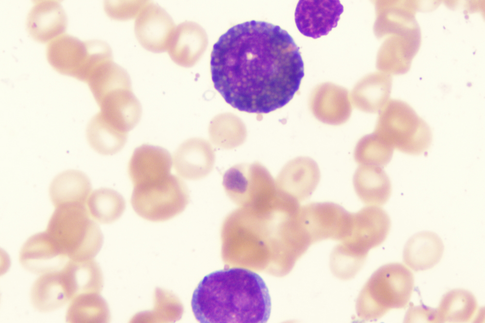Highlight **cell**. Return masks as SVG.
I'll use <instances>...</instances> for the list:
<instances>
[{
	"label": "cell",
	"instance_id": "1",
	"mask_svg": "<svg viewBox=\"0 0 485 323\" xmlns=\"http://www.w3.org/2000/svg\"><path fill=\"white\" fill-rule=\"evenodd\" d=\"M215 89L239 110L268 113L293 98L304 76L299 47L279 26L251 20L222 34L213 46Z\"/></svg>",
	"mask_w": 485,
	"mask_h": 323
},
{
	"label": "cell",
	"instance_id": "2",
	"mask_svg": "<svg viewBox=\"0 0 485 323\" xmlns=\"http://www.w3.org/2000/svg\"><path fill=\"white\" fill-rule=\"evenodd\" d=\"M191 304L195 319L201 323H264L271 311L263 279L240 267L205 276L194 290Z\"/></svg>",
	"mask_w": 485,
	"mask_h": 323
},
{
	"label": "cell",
	"instance_id": "3",
	"mask_svg": "<svg viewBox=\"0 0 485 323\" xmlns=\"http://www.w3.org/2000/svg\"><path fill=\"white\" fill-rule=\"evenodd\" d=\"M390 226L388 215L379 206H368L353 214L350 235L331 253L330 266L333 275L342 280L353 278L363 266L369 250L385 241Z\"/></svg>",
	"mask_w": 485,
	"mask_h": 323
},
{
	"label": "cell",
	"instance_id": "4",
	"mask_svg": "<svg viewBox=\"0 0 485 323\" xmlns=\"http://www.w3.org/2000/svg\"><path fill=\"white\" fill-rule=\"evenodd\" d=\"M44 232L54 250L69 261L93 259L102 244L101 231L86 204L55 207Z\"/></svg>",
	"mask_w": 485,
	"mask_h": 323
},
{
	"label": "cell",
	"instance_id": "5",
	"mask_svg": "<svg viewBox=\"0 0 485 323\" xmlns=\"http://www.w3.org/2000/svg\"><path fill=\"white\" fill-rule=\"evenodd\" d=\"M414 285L412 272L395 262L376 270L361 290L356 303L357 317L362 321L379 319L389 310L403 308L409 304Z\"/></svg>",
	"mask_w": 485,
	"mask_h": 323
},
{
	"label": "cell",
	"instance_id": "6",
	"mask_svg": "<svg viewBox=\"0 0 485 323\" xmlns=\"http://www.w3.org/2000/svg\"><path fill=\"white\" fill-rule=\"evenodd\" d=\"M374 133L393 149L420 155L429 149L432 133L428 124L407 103L390 101L381 111Z\"/></svg>",
	"mask_w": 485,
	"mask_h": 323
},
{
	"label": "cell",
	"instance_id": "7",
	"mask_svg": "<svg viewBox=\"0 0 485 323\" xmlns=\"http://www.w3.org/2000/svg\"><path fill=\"white\" fill-rule=\"evenodd\" d=\"M189 201L186 184L172 174L158 182L134 187L130 200L138 215L153 221L166 220L179 214Z\"/></svg>",
	"mask_w": 485,
	"mask_h": 323
},
{
	"label": "cell",
	"instance_id": "8",
	"mask_svg": "<svg viewBox=\"0 0 485 323\" xmlns=\"http://www.w3.org/2000/svg\"><path fill=\"white\" fill-rule=\"evenodd\" d=\"M109 49V46L104 41H82L64 33L49 42L46 55L56 71L86 82L91 70L105 58Z\"/></svg>",
	"mask_w": 485,
	"mask_h": 323
},
{
	"label": "cell",
	"instance_id": "9",
	"mask_svg": "<svg viewBox=\"0 0 485 323\" xmlns=\"http://www.w3.org/2000/svg\"><path fill=\"white\" fill-rule=\"evenodd\" d=\"M223 185L229 199L242 207L267 205L277 197L275 181L259 163L235 165L224 174Z\"/></svg>",
	"mask_w": 485,
	"mask_h": 323
},
{
	"label": "cell",
	"instance_id": "10",
	"mask_svg": "<svg viewBox=\"0 0 485 323\" xmlns=\"http://www.w3.org/2000/svg\"><path fill=\"white\" fill-rule=\"evenodd\" d=\"M300 214L312 244L326 239L341 242L351 233L353 213L338 204L309 203L300 207Z\"/></svg>",
	"mask_w": 485,
	"mask_h": 323
},
{
	"label": "cell",
	"instance_id": "11",
	"mask_svg": "<svg viewBox=\"0 0 485 323\" xmlns=\"http://www.w3.org/2000/svg\"><path fill=\"white\" fill-rule=\"evenodd\" d=\"M171 16L158 4L149 1L135 18L134 33L141 45L155 53L167 50L176 27Z\"/></svg>",
	"mask_w": 485,
	"mask_h": 323
},
{
	"label": "cell",
	"instance_id": "12",
	"mask_svg": "<svg viewBox=\"0 0 485 323\" xmlns=\"http://www.w3.org/2000/svg\"><path fill=\"white\" fill-rule=\"evenodd\" d=\"M343 12L339 0H300L295 9V22L303 35L317 39L337 27Z\"/></svg>",
	"mask_w": 485,
	"mask_h": 323
},
{
	"label": "cell",
	"instance_id": "13",
	"mask_svg": "<svg viewBox=\"0 0 485 323\" xmlns=\"http://www.w3.org/2000/svg\"><path fill=\"white\" fill-rule=\"evenodd\" d=\"M172 159L165 149L144 144L137 147L128 164V174L133 187L148 185L171 174Z\"/></svg>",
	"mask_w": 485,
	"mask_h": 323
},
{
	"label": "cell",
	"instance_id": "14",
	"mask_svg": "<svg viewBox=\"0 0 485 323\" xmlns=\"http://www.w3.org/2000/svg\"><path fill=\"white\" fill-rule=\"evenodd\" d=\"M316 162L308 157H298L288 162L279 172L275 183L278 189L298 202L308 199L320 180Z\"/></svg>",
	"mask_w": 485,
	"mask_h": 323
},
{
	"label": "cell",
	"instance_id": "15",
	"mask_svg": "<svg viewBox=\"0 0 485 323\" xmlns=\"http://www.w3.org/2000/svg\"><path fill=\"white\" fill-rule=\"evenodd\" d=\"M33 2L26 20V28L30 36L37 42L46 43L64 34L67 18L60 2L56 0Z\"/></svg>",
	"mask_w": 485,
	"mask_h": 323
},
{
	"label": "cell",
	"instance_id": "16",
	"mask_svg": "<svg viewBox=\"0 0 485 323\" xmlns=\"http://www.w3.org/2000/svg\"><path fill=\"white\" fill-rule=\"evenodd\" d=\"M101 116L119 130L128 133L139 123L142 106L131 88L112 92L98 103Z\"/></svg>",
	"mask_w": 485,
	"mask_h": 323
},
{
	"label": "cell",
	"instance_id": "17",
	"mask_svg": "<svg viewBox=\"0 0 485 323\" xmlns=\"http://www.w3.org/2000/svg\"><path fill=\"white\" fill-rule=\"evenodd\" d=\"M214 153L210 145L204 139L193 138L182 143L175 152L174 167L184 179L199 180L211 170Z\"/></svg>",
	"mask_w": 485,
	"mask_h": 323
},
{
	"label": "cell",
	"instance_id": "18",
	"mask_svg": "<svg viewBox=\"0 0 485 323\" xmlns=\"http://www.w3.org/2000/svg\"><path fill=\"white\" fill-rule=\"evenodd\" d=\"M206 41L204 31L200 26L186 21L176 26L167 51L176 64L189 67L201 57Z\"/></svg>",
	"mask_w": 485,
	"mask_h": 323
},
{
	"label": "cell",
	"instance_id": "19",
	"mask_svg": "<svg viewBox=\"0 0 485 323\" xmlns=\"http://www.w3.org/2000/svg\"><path fill=\"white\" fill-rule=\"evenodd\" d=\"M19 260L25 269L40 275L58 271L69 261L51 247L44 231L26 240L21 248Z\"/></svg>",
	"mask_w": 485,
	"mask_h": 323
},
{
	"label": "cell",
	"instance_id": "20",
	"mask_svg": "<svg viewBox=\"0 0 485 323\" xmlns=\"http://www.w3.org/2000/svg\"><path fill=\"white\" fill-rule=\"evenodd\" d=\"M353 181L357 196L368 206L384 205L390 198L391 182L383 168L361 165L356 170Z\"/></svg>",
	"mask_w": 485,
	"mask_h": 323
},
{
	"label": "cell",
	"instance_id": "21",
	"mask_svg": "<svg viewBox=\"0 0 485 323\" xmlns=\"http://www.w3.org/2000/svg\"><path fill=\"white\" fill-rule=\"evenodd\" d=\"M444 251L440 238L431 231L417 233L407 241L403 251L404 263L415 272L430 269L440 261Z\"/></svg>",
	"mask_w": 485,
	"mask_h": 323
},
{
	"label": "cell",
	"instance_id": "22",
	"mask_svg": "<svg viewBox=\"0 0 485 323\" xmlns=\"http://www.w3.org/2000/svg\"><path fill=\"white\" fill-rule=\"evenodd\" d=\"M92 186L88 176L75 169L56 175L49 187L50 200L55 207L69 204H86Z\"/></svg>",
	"mask_w": 485,
	"mask_h": 323
},
{
	"label": "cell",
	"instance_id": "23",
	"mask_svg": "<svg viewBox=\"0 0 485 323\" xmlns=\"http://www.w3.org/2000/svg\"><path fill=\"white\" fill-rule=\"evenodd\" d=\"M31 300L33 307L43 312L54 311L71 301L60 270L42 274L35 280Z\"/></svg>",
	"mask_w": 485,
	"mask_h": 323
},
{
	"label": "cell",
	"instance_id": "24",
	"mask_svg": "<svg viewBox=\"0 0 485 323\" xmlns=\"http://www.w3.org/2000/svg\"><path fill=\"white\" fill-rule=\"evenodd\" d=\"M95 100L98 103L109 93L115 90L131 88L127 71L113 61L106 60L93 70L86 82Z\"/></svg>",
	"mask_w": 485,
	"mask_h": 323
},
{
	"label": "cell",
	"instance_id": "25",
	"mask_svg": "<svg viewBox=\"0 0 485 323\" xmlns=\"http://www.w3.org/2000/svg\"><path fill=\"white\" fill-rule=\"evenodd\" d=\"M477 309V301L470 292L462 289L451 290L442 296L436 308L437 323L469 322Z\"/></svg>",
	"mask_w": 485,
	"mask_h": 323
},
{
	"label": "cell",
	"instance_id": "26",
	"mask_svg": "<svg viewBox=\"0 0 485 323\" xmlns=\"http://www.w3.org/2000/svg\"><path fill=\"white\" fill-rule=\"evenodd\" d=\"M86 138L94 150L102 155H110L123 148L127 141L128 133L114 127L98 112L87 125Z\"/></svg>",
	"mask_w": 485,
	"mask_h": 323
},
{
	"label": "cell",
	"instance_id": "27",
	"mask_svg": "<svg viewBox=\"0 0 485 323\" xmlns=\"http://www.w3.org/2000/svg\"><path fill=\"white\" fill-rule=\"evenodd\" d=\"M86 204L93 218L104 224L117 219L126 207L123 196L116 191L108 188H100L91 192Z\"/></svg>",
	"mask_w": 485,
	"mask_h": 323
},
{
	"label": "cell",
	"instance_id": "28",
	"mask_svg": "<svg viewBox=\"0 0 485 323\" xmlns=\"http://www.w3.org/2000/svg\"><path fill=\"white\" fill-rule=\"evenodd\" d=\"M106 309L102 299L97 292L78 295L70 301L66 313V321L70 323L102 322Z\"/></svg>",
	"mask_w": 485,
	"mask_h": 323
},
{
	"label": "cell",
	"instance_id": "29",
	"mask_svg": "<svg viewBox=\"0 0 485 323\" xmlns=\"http://www.w3.org/2000/svg\"><path fill=\"white\" fill-rule=\"evenodd\" d=\"M393 149L374 133L363 137L357 143L355 151L356 161L361 165L383 168L392 159Z\"/></svg>",
	"mask_w": 485,
	"mask_h": 323
},
{
	"label": "cell",
	"instance_id": "30",
	"mask_svg": "<svg viewBox=\"0 0 485 323\" xmlns=\"http://www.w3.org/2000/svg\"><path fill=\"white\" fill-rule=\"evenodd\" d=\"M148 0H107L104 10L111 18L128 20L136 18Z\"/></svg>",
	"mask_w": 485,
	"mask_h": 323
},
{
	"label": "cell",
	"instance_id": "31",
	"mask_svg": "<svg viewBox=\"0 0 485 323\" xmlns=\"http://www.w3.org/2000/svg\"><path fill=\"white\" fill-rule=\"evenodd\" d=\"M404 322L437 323L436 308L424 305L411 306L406 313Z\"/></svg>",
	"mask_w": 485,
	"mask_h": 323
}]
</instances>
